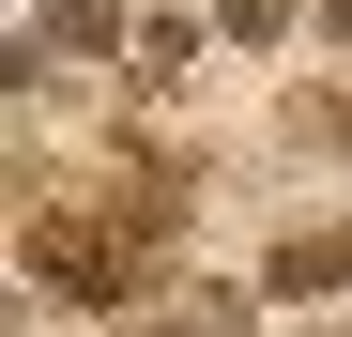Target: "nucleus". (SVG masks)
<instances>
[{
	"label": "nucleus",
	"instance_id": "f257e3e1",
	"mask_svg": "<svg viewBox=\"0 0 352 337\" xmlns=\"http://www.w3.org/2000/svg\"><path fill=\"white\" fill-rule=\"evenodd\" d=\"M138 261H153V230H138L123 199H107V215L46 199V215H31V292L77 307V322H123V307H138Z\"/></svg>",
	"mask_w": 352,
	"mask_h": 337
},
{
	"label": "nucleus",
	"instance_id": "f03ea898",
	"mask_svg": "<svg viewBox=\"0 0 352 337\" xmlns=\"http://www.w3.org/2000/svg\"><path fill=\"white\" fill-rule=\"evenodd\" d=\"M107 46H123V0H46L16 62H31V92H46V77H62V62H107Z\"/></svg>",
	"mask_w": 352,
	"mask_h": 337
},
{
	"label": "nucleus",
	"instance_id": "7ed1b4c3",
	"mask_svg": "<svg viewBox=\"0 0 352 337\" xmlns=\"http://www.w3.org/2000/svg\"><path fill=\"white\" fill-rule=\"evenodd\" d=\"M261 292H276V307H322V292H352V230H291V246L261 261Z\"/></svg>",
	"mask_w": 352,
	"mask_h": 337
},
{
	"label": "nucleus",
	"instance_id": "20e7f679",
	"mask_svg": "<svg viewBox=\"0 0 352 337\" xmlns=\"http://www.w3.org/2000/svg\"><path fill=\"white\" fill-rule=\"evenodd\" d=\"M276 292H261V276H214V292H184V307H153V322H123V337H245Z\"/></svg>",
	"mask_w": 352,
	"mask_h": 337
}]
</instances>
